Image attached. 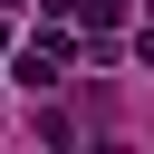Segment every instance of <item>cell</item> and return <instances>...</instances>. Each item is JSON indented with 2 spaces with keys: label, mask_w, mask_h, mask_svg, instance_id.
Here are the masks:
<instances>
[{
  "label": "cell",
  "mask_w": 154,
  "mask_h": 154,
  "mask_svg": "<svg viewBox=\"0 0 154 154\" xmlns=\"http://www.w3.org/2000/svg\"><path fill=\"white\" fill-rule=\"evenodd\" d=\"M135 58H144V67H154V19H144V29H135Z\"/></svg>",
  "instance_id": "cell-2"
},
{
  "label": "cell",
  "mask_w": 154,
  "mask_h": 154,
  "mask_svg": "<svg viewBox=\"0 0 154 154\" xmlns=\"http://www.w3.org/2000/svg\"><path fill=\"white\" fill-rule=\"evenodd\" d=\"M77 19L87 29H125V0H77Z\"/></svg>",
  "instance_id": "cell-1"
}]
</instances>
